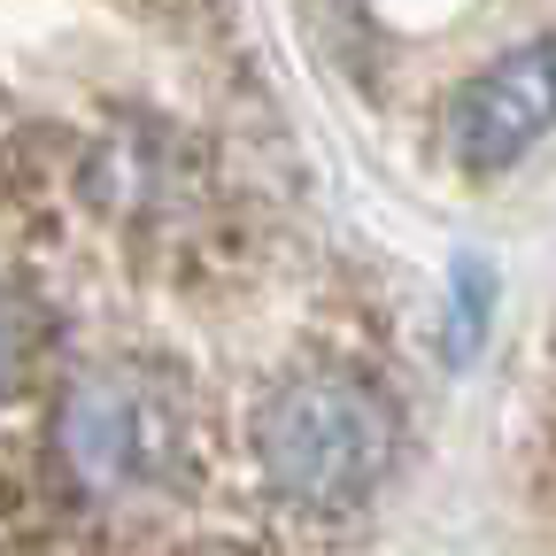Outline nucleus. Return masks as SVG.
I'll return each instance as SVG.
<instances>
[{
    "label": "nucleus",
    "mask_w": 556,
    "mask_h": 556,
    "mask_svg": "<svg viewBox=\"0 0 556 556\" xmlns=\"http://www.w3.org/2000/svg\"><path fill=\"white\" fill-rule=\"evenodd\" d=\"M255 456L270 486L302 510H356L394 464V417L387 402L348 379V371H309L287 379L263 417H255Z\"/></svg>",
    "instance_id": "1"
},
{
    "label": "nucleus",
    "mask_w": 556,
    "mask_h": 556,
    "mask_svg": "<svg viewBox=\"0 0 556 556\" xmlns=\"http://www.w3.org/2000/svg\"><path fill=\"white\" fill-rule=\"evenodd\" d=\"M54 448L86 495H131L155 486L186 448V402L178 379L139 364H93L70 379L54 409Z\"/></svg>",
    "instance_id": "2"
},
{
    "label": "nucleus",
    "mask_w": 556,
    "mask_h": 556,
    "mask_svg": "<svg viewBox=\"0 0 556 556\" xmlns=\"http://www.w3.org/2000/svg\"><path fill=\"white\" fill-rule=\"evenodd\" d=\"M548 131V47L533 39L526 54L495 62L486 78H471L456 93L448 139H456V163L464 170H510L541 148Z\"/></svg>",
    "instance_id": "3"
},
{
    "label": "nucleus",
    "mask_w": 556,
    "mask_h": 556,
    "mask_svg": "<svg viewBox=\"0 0 556 556\" xmlns=\"http://www.w3.org/2000/svg\"><path fill=\"white\" fill-rule=\"evenodd\" d=\"M39 348H47V317H39V302H31L24 287H9V278H0V402H9V394L31 379Z\"/></svg>",
    "instance_id": "4"
}]
</instances>
